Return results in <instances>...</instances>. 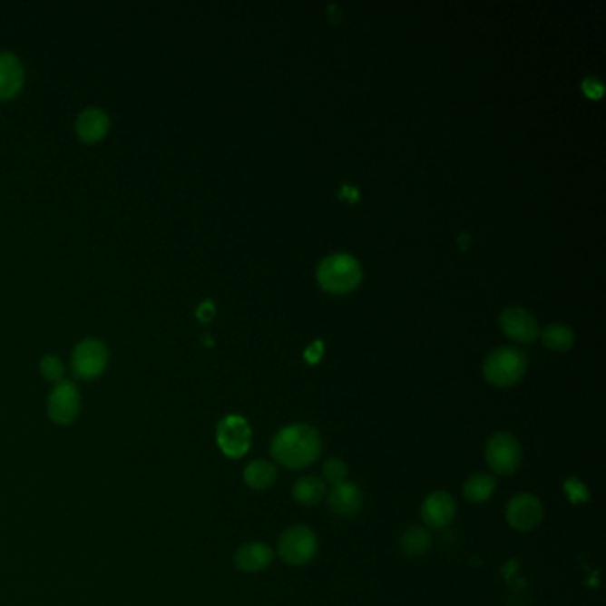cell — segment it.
I'll return each instance as SVG.
<instances>
[{
	"instance_id": "cell-15",
	"label": "cell",
	"mask_w": 606,
	"mask_h": 606,
	"mask_svg": "<svg viewBox=\"0 0 606 606\" xmlns=\"http://www.w3.org/2000/svg\"><path fill=\"white\" fill-rule=\"evenodd\" d=\"M233 561L244 572H260L274 561V552L263 542H249L237 550Z\"/></svg>"
},
{
	"instance_id": "cell-22",
	"label": "cell",
	"mask_w": 606,
	"mask_h": 606,
	"mask_svg": "<svg viewBox=\"0 0 606 606\" xmlns=\"http://www.w3.org/2000/svg\"><path fill=\"white\" fill-rule=\"evenodd\" d=\"M40 370H42V376H44L46 381H52V383H59L63 381V376H64V365L63 361L54 356V354H48L42 357L40 361Z\"/></svg>"
},
{
	"instance_id": "cell-18",
	"label": "cell",
	"mask_w": 606,
	"mask_h": 606,
	"mask_svg": "<svg viewBox=\"0 0 606 606\" xmlns=\"http://www.w3.org/2000/svg\"><path fill=\"white\" fill-rule=\"evenodd\" d=\"M496 489V478L487 474H476L464 484V496L472 503L487 502Z\"/></svg>"
},
{
	"instance_id": "cell-6",
	"label": "cell",
	"mask_w": 606,
	"mask_h": 606,
	"mask_svg": "<svg viewBox=\"0 0 606 606\" xmlns=\"http://www.w3.org/2000/svg\"><path fill=\"white\" fill-rule=\"evenodd\" d=\"M317 535L311 528L298 524L288 528L278 541V553L288 565H304L317 555Z\"/></svg>"
},
{
	"instance_id": "cell-7",
	"label": "cell",
	"mask_w": 606,
	"mask_h": 606,
	"mask_svg": "<svg viewBox=\"0 0 606 606\" xmlns=\"http://www.w3.org/2000/svg\"><path fill=\"white\" fill-rule=\"evenodd\" d=\"M109 363V348L98 338H86L79 342L72 352V370L75 377L93 381L100 377Z\"/></svg>"
},
{
	"instance_id": "cell-21",
	"label": "cell",
	"mask_w": 606,
	"mask_h": 606,
	"mask_svg": "<svg viewBox=\"0 0 606 606\" xmlns=\"http://www.w3.org/2000/svg\"><path fill=\"white\" fill-rule=\"evenodd\" d=\"M322 475L326 478V482L333 484V485H338V484H344L347 482V475H348V468H347L346 463L342 459H327L322 466Z\"/></svg>"
},
{
	"instance_id": "cell-12",
	"label": "cell",
	"mask_w": 606,
	"mask_h": 606,
	"mask_svg": "<svg viewBox=\"0 0 606 606\" xmlns=\"http://www.w3.org/2000/svg\"><path fill=\"white\" fill-rule=\"evenodd\" d=\"M25 83V72L20 59L5 50H0V100H9L18 94Z\"/></svg>"
},
{
	"instance_id": "cell-2",
	"label": "cell",
	"mask_w": 606,
	"mask_h": 606,
	"mask_svg": "<svg viewBox=\"0 0 606 606\" xmlns=\"http://www.w3.org/2000/svg\"><path fill=\"white\" fill-rule=\"evenodd\" d=\"M317 278L324 290L331 294H347L359 285L363 270L354 257L347 253H335L320 261Z\"/></svg>"
},
{
	"instance_id": "cell-8",
	"label": "cell",
	"mask_w": 606,
	"mask_h": 606,
	"mask_svg": "<svg viewBox=\"0 0 606 606\" xmlns=\"http://www.w3.org/2000/svg\"><path fill=\"white\" fill-rule=\"evenodd\" d=\"M81 407H83L81 391L72 381L63 379L55 383L46 400V411L54 424L57 425L73 424L81 413Z\"/></svg>"
},
{
	"instance_id": "cell-20",
	"label": "cell",
	"mask_w": 606,
	"mask_h": 606,
	"mask_svg": "<svg viewBox=\"0 0 606 606\" xmlns=\"http://www.w3.org/2000/svg\"><path fill=\"white\" fill-rule=\"evenodd\" d=\"M542 340H544V346L550 347L553 350H567L569 347L572 346L574 335H572L571 327L565 326V324H552L544 329Z\"/></svg>"
},
{
	"instance_id": "cell-4",
	"label": "cell",
	"mask_w": 606,
	"mask_h": 606,
	"mask_svg": "<svg viewBox=\"0 0 606 606\" xmlns=\"http://www.w3.org/2000/svg\"><path fill=\"white\" fill-rule=\"evenodd\" d=\"M485 461L496 475L516 474L521 466L520 441L513 434H493L485 445Z\"/></svg>"
},
{
	"instance_id": "cell-11",
	"label": "cell",
	"mask_w": 606,
	"mask_h": 606,
	"mask_svg": "<svg viewBox=\"0 0 606 606\" xmlns=\"http://www.w3.org/2000/svg\"><path fill=\"white\" fill-rule=\"evenodd\" d=\"M455 500L445 491H435L422 503V520L431 528H445L455 518Z\"/></svg>"
},
{
	"instance_id": "cell-5",
	"label": "cell",
	"mask_w": 606,
	"mask_h": 606,
	"mask_svg": "<svg viewBox=\"0 0 606 606\" xmlns=\"http://www.w3.org/2000/svg\"><path fill=\"white\" fill-rule=\"evenodd\" d=\"M216 439L220 452L226 457L240 459L251 448L253 431L246 418L239 415H230L217 424Z\"/></svg>"
},
{
	"instance_id": "cell-9",
	"label": "cell",
	"mask_w": 606,
	"mask_h": 606,
	"mask_svg": "<svg viewBox=\"0 0 606 606\" xmlns=\"http://www.w3.org/2000/svg\"><path fill=\"white\" fill-rule=\"evenodd\" d=\"M542 505L533 494L523 493L514 496L507 505V521L514 530L532 532L542 521Z\"/></svg>"
},
{
	"instance_id": "cell-24",
	"label": "cell",
	"mask_w": 606,
	"mask_h": 606,
	"mask_svg": "<svg viewBox=\"0 0 606 606\" xmlns=\"http://www.w3.org/2000/svg\"><path fill=\"white\" fill-rule=\"evenodd\" d=\"M322 352H324V344H322L320 340H317V342H313L311 346L306 348L304 354H306V359H308V361L315 363V361H318V357L322 356Z\"/></svg>"
},
{
	"instance_id": "cell-23",
	"label": "cell",
	"mask_w": 606,
	"mask_h": 606,
	"mask_svg": "<svg viewBox=\"0 0 606 606\" xmlns=\"http://www.w3.org/2000/svg\"><path fill=\"white\" fill-rule=\"evenodd\" d=\"M196 315H198V318H200V320H203V322H209V320H212V318H214V315H216V306H214V303H212L210 299H207V301H203V303L198 306V311H196Z\"/></svg>"
},
{
	"instance_id": "cell-10",
	"label": "cell",
	"mask_w": 606,
	"mask_h": 606,
	"mask_svg": "<svg viewBox=\"0 0 606 606\" xmlns=\"http://www.w3.org/2000/svg\"><path fill=\"white\" fill-rule=\"evenodd\" d=\"M500 324L507 337L523 344L533 342L539 335V326L535 317L520 306H511L503 309L500 315Z\"/></svg>"
},
{
	"instance_id": "cell-16",
	"label": "cell",
	"mask_w": 606,
	"mask_h": 606,
	"mask_svg": "<svg viewBox=\"0 0 606 606\" xmlns=\"http://www.w3.org/2000/svg\"><path fill=\"white\" fill-rule=\"evenodd\" d=\"M326 493H327L326 482L315 475L301 476L292 487L294 500L306 507L318 505L324 500Z\"/></svg>"
},
{
	"instance_id": "cell-14",
	"label": "cell",
	"mask_w": 606,
	"mask_h": 606,
	"mask_svg": "<svg viewBox=\"0 0 606 606\" xmlns=\"http://www.w3.org/2000/svg\"><path fill=\"white\" fill-rule=\"evenodd\" d=\"M109 127H111V120L107 112L100 107H87L79 114L77 123H75V131L84 142L100 141L102 137H105Z\"/></svg>"
},
{
	"instance_id": "cell-1",
	"label": "cell",
	"mask_w": 606,
	"mask_h": 606,
	"mask_svg": "<svg viewBox=\"0 0 606 606\" xmlns=\"http://www.w3.org/2000/svg\"><path fill=\"white\" fill-rule=\"evenodd\" d=\"M322 454V437L313 427L296 424L281 429L270 441V455L279 466L303 470Z\"/></svg>"
},
{
	"instance_id": "cell-25",
	"label": "cell",
	"mask_w": 606,
	"mask_h": 606,
	"mask_svg": "<svg viewBox=\"0 0 606 606\" xmlns=\"http://www.w3.org/2000/svg\"><path fill=\"white\" fill-rule=\"evenodd\" d=\"M596 86H601V83H600L598 79H594V77H589V79L583 81V91H585L591 98H596V94H594V87Z\"/></svg>"
},
{
	"instance_id": "cell-13",
	"label": "cell",
	"mask_w": 606,
	"mask_h": 606,
	"mask_svg": "<svg viewBox=\"0 0 606 606\" xmlns=\"http://www.w3.org/2000/svg\"><path fill=\"white\" fill-rule=\"evenodd\" d=\"M327 505L337 516H352L363 505V493L352 482H344V484L333 485V489L327 496Z\"/></svg>"
},
{
	"instance_id": "cell-19",
	"label": "cell",
	"mask_w": 606,
	"mask_h": 606,
	"mask_svg": "<svg viewBox=\"0 0 606 606\" xmlns=\"http://www.w3.org/2000/svg\"><path fill=\"white\" fill-rule=\"evenodd\" d=\"M431 533L422 526H411L400 539V548L407 555H422L431 548Z\"/></svg>"
},
{
	"instance_id": "cell-17",
	"label": "cell",
	"mask_w": 606,
	"mask_h": 606,
	"mask_svg": "<svg viewBox=\"0 0 606 606\" xmlns=\"http://www.w3.org/2000/svg\"><path fill=\"white\" fill-rule=\"evenodd\" d=\"M276 476H278L276 466L269 461H263V459L249 463L244 470L246 484L255 491H263V489L270 487L274 484Z\"/></svg>"
},
{
	"instance_id": "cell-3",
	"label": "cell",
	"mask_w": 606,
	"mask_h": 606,
	"mask_svg": "<svg viewBox=\"0 0 606 606\" xmlns=\"http://www.w3.org/2000/svg\"><path fill=\"white\" fill-rule=\"evenodd\" d=\"M524 370L526 356L514 347H500L493 350L484 363L485 379L498 388H507L520 383Z\"/></svg>"
}]
</instances>
